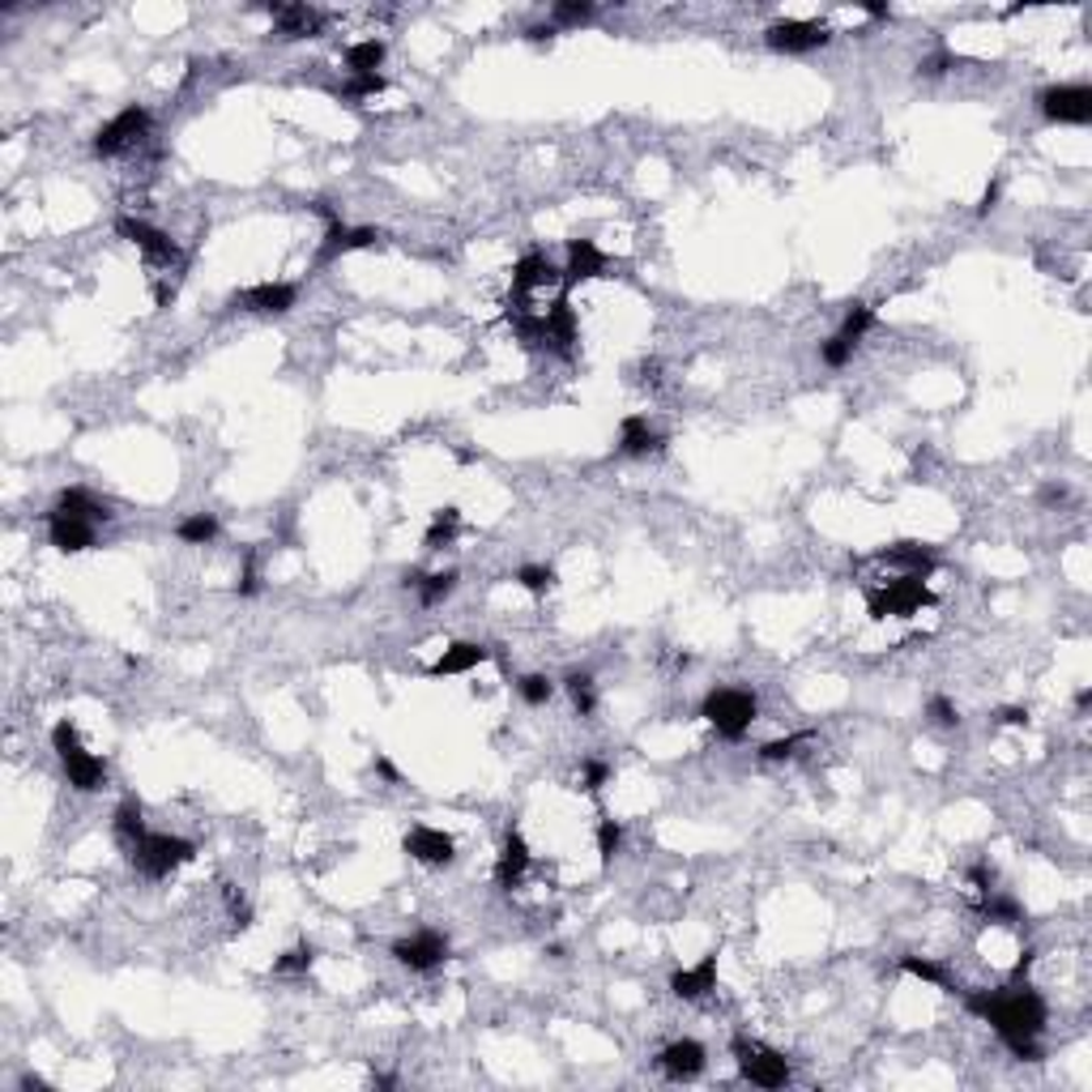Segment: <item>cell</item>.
I'll return each mask as SVG.
<instances>
[{
	"label": "cell",
	"instance_id": "cell-1",
	"mask_svg": "<svg viewBox=\"0 0 1092 1092\" xmlns=\"http://www.w3.org/2000/svg\"><path fill=\"white\" fill-rule=\"evenodd\" d=\"M965 1007L973 1016H982L1020 1062L1041 1058L1037 1037L1045 1033V1020H1050V1007H1045L1041 990H1033L1028 982H1016V986H1003V990H965Z\"/></svg>",
	"mask_w": 1092,
	"mask_h": 1092
},
{
	"label": "cell",
	"instance_id": "cell-2",
	"mask_svg": "<svg viewBox=\"0 0 1092 1092\" xmlns=\"http://www.w3.org/2000/svg\"><path fill=\"white\" fill-rule=\"evenodd\" d=\"M926 607H935V590L926 585V577H892V581H884L880 590L867 594V615H871V624H884V619H914V615H922Z\"/></svg>",
	"mask_w": 1092,
	"mask_h": 1092
},
{
	"label": "cell",
	"instance_id": "cell-3",
	"mask_svg": "<svg viewBox=\"0 0 1092 1092\" xmlns=\"http://www.w3.org/2000/svg\"><path fill=\"white\" fill-rule=\"evenodd\" d=\"M700 717H704L721 738L738 743V738L755 726L760 700H755V692H747V687H713V692L700 700Z\"/></svg>",
	"mask_w": 1092,
	"mask_h": 1092
},
{
	"label": "cell",
	"instance_id": "cell-4",
	"mask_svg": "<svg viewBox=\"0 0 1092 1092\" xmlns=\"http://www.w3.org/2000/svg\"><path fill=\"white\" fill-rule=\"evenodd\" d=\"M52 751L61 755V768H65V777H69V785L78 794H95V789L107 785V764L82 747L73 721H56L52 726Z\"/></svg>",
	"mask_w": 1092,
	"mask_h": 1092
},
{
	"label": "cell",
	"instance_id": "cell-5",
	"mask_svg": "<svg viewBox=\"0 0 1092 1092\" xmlns=\"http://www.w3.org/2000/svg\"><path fill=\"white\" fill-rule=\"evenodd\" d=\"M192 858H197V846H192L188 837H163V833H150V837H141V841L129 850L133 871L146 875V880H167L171 871L188 867Z\"/></svg>",
	"mask_w": 1092,
	"mask_h": 1092
},
{
	"label": "cell",
	"instance_id": "cell-6",
	"mask_svg": "<svg viewBox=\"0 0 1092 1092\" xmlns=\"http://www.w3.org/2000/svg\"><path fill=\"white\" fill-rule=\"evenodd\" d=\"M730 1054H734V1062H738V1075H743L747 1084H755V1088H785V1084L794 1079L789 1058H785L781 1050H768V1045H760V1041L734 1037V1041H730Z\"/></svg>",
	"mask_w": 1092,
	"mask_h": 1092
},
{
	"label": "cell",
	"instance_id": "cell-7",
	"mask_svg": "<svg viewBox=\"0 0 1092 1092\" xmlns=\"http://www.w3.org/2000/svg\"><path fill=\"white\" fill-rule=\"evenodd\" d=\"M150 124H154V116H150L141 103H129L120 116H112V120L95 133V141H90L95 158H120V154L137 150V146L150 137Z\"/></svg>",
	"mask_w": 1092,
	"mask_h": 1092
},
{
	"label": "cell",
	"instance_id": "cell-8",
	"mask_svg": "<svg viewBox=\"0 0 1092 1092\" xmlns=\"http://www.w3.org/2000/svg\"><path fill=\"white\" fill-rule=\"evenodd\" d=\"M116 235H120V239H129V243H133V248L146 256V265H150V269H180V265H184V256H180V243H175L167 231L150 226L146 218L120 214V218H116Z\"/></svg>",
	"mask_w": 1092,
	"mask_h": 1092
},
{
	"label": "cell",
	"instance_id": "cell-9",
	"mask_svg": "<svg viewBox=\"0 0 1092 1092\" xmlns=\"http://www.w3.org/2000/svg\"><path fill=\"white\" fill-rule=\"evenodd\" d=\"M764 44L781 56H806V52H819V48L833 44V27L811 22V18H785V22H772L764 31Z\"/></svg>",
	"mask_w": 1092,
	"mask_h": 1092
},
{
	"label": "cell",
	"instance_id": "cell-10",
	"mask_svg": "<svg viewBox=\"0 0 1092 1092\" xmlns=\"http://www.w3.org/2000/svg\"><path fill=\"white\" fill-rule=\"evenodd\" d=\"M295 304H300L295 283H256V287H243L226 300L231 312H252V317H287Z\"/></svg>",
	"mask_w": 1092,
	"mask_h": 1092
},
{
	"label": "cell",
	"instance_id": "cell-11",
	"mask_svg": "<svg viewBox=\"0 0 1092 1092\" xmlns=\"http://www.w3.org/2000/svg\"><path fill=\"white\" fill-rule=\"evenodd\" d=\"M1037 107L1050 124H1088L1092 120V90L1079 86V82H1067V86H1045L1037 95Z\"/></svg>",
	"mask_w": 1092,
	"mask_h": 1092
},
{
	"label": "cell",
	"instance_id": "cell-12",
	"mask_svg": "<svg viewBox=\"0 0 1092 1092\" xmlns=\"http://www.w3.org/2000/svg\"><path fill=\"white\" fill-rule=\"evenodd\" d=\"M577 342H581L577 312H573L568 295H560L551 308L542 312V351L556 355V359H573V355H577Z\"/></svg>",
	"mask_w": 1092,
	"mask_h": 1092
},
{
	"label": "cell",
	"instance_id": "cell-13",
	"mask_svg": "<svg viewBox=\"0 0 1092 1092\" xmlns=\"http://www.w3.org/2000/svg\"><path fill=\"white\" fill-rule=\"evenodd\" d=\"M48 542L56 546L61 556H82V551H90V546L99 542V525L52 504L48 508Z\"/></svg>",
	"mask_w": 1092,
	"mask_h": 1092
},
{
	"label": "cell",
	"instance_id": "cell-14",
	"mask_svg": "<svg viewBox=\"0 0 1092 1092\" xmlns=\"http://www.w3.org/2000/svg\"><path fill=\"white\" fill-rule=\"evenodd\" d=\"M376 243H385V235H380L376 226H346V222H334V226H325V235H321V248H317L312 269H325V265H334V260H342V256H351V252L376 248Z\"/></svg>",
	"mask_w": 1092,
	"mask_h": 1092
},
{
	"label": "cell",
	"instance_id": "cell-15",
	"mask_svg": "<svg viewBox=\"0 0 1092 1092\" xmlns=\"http://www.w3.org/2000/svg\"><path fill=\"white\" fill-rule=\"evenodd\" d=\"M448 952H453V948H448V939H444L440 931H419V935L393 943V960L406 965L410 973H431V969H440V965L448 960Z\"/></svg>",
	"mask_w": 1092,
	"mask_h": 1092
},
{
	"label": "cell",
	"instance_id": "cell-16",
	"mask_svg": "<svg viewBox=\"0 0 1092 1092\" xmlns=\"http://www.w3.org/2000/svg\"><path fill=\"white\" fill-rule=\"evenodd\" d=\"M402 850L423 863V867H448L457 858V841L444 833V829H431V824H414L406 837H402Z\"/></svg>",
	"mask_w": 1092,
	"mask_h": 1092
},
{
	"label": "cell",
	"instance_id": "cell-17",
	"mask_svg": "<svg viewBox=\"0 0 1092 1092\" xmlns=\"http://www.w3.org/2000/svg\"><path fill=\"white\" fill-rule=\"evenodd\" d=\"M265 14L273 18V35L295 44V39H317L325 31V14L308 10V5H265Z\"/></svg>",
	"mask_w": 1092,
	"mask_h": 1092
},
{
	"label": "cell",
	"instance_id": "cell-18",
	"mask_svg": "<svg viewBox=\"0 0 1092 1092\" xmlns=\"http://www.w3.org/2000/svg\"><path fill=\"white\" fill-rule=\"evenodd\" d=\"M546 287H564V269H556L546 256L529 252L512 265V300H529L533 291H546Z\"/></svg>",
	"mask_w": 1092,
	"mask_h": 1092
},
{
	"label": "cell",
	"instance_id": "cell-19",
	"mask_svg": "<svg viewBox=\"0 0 1092 1092\" xmlns=\"http://www.w3.org/2000/svg\"><path fill=\"white\" fill-rule=\"evenodd\" d=\"M875 564L897 568V577H931L939 568V556L922 542H892L884 551H875Z\"/></svg>",
	"mask_w": 1092,
	"mask_h": 1092
},
{
	"label": "cell",
	"instance_id": "cell-20",
	"mask_svg": "<svg viewBox=\"0 0 1092 1092\" xmlns=\"http://www.w3.org/2000/svg\"><path fill=\"white\" fill-rule=\"evenodd\" d=\"M658 1067H662V1075H670V1079H696L704 1067H709V1050L696 1041V1037H679V1041H670L662 1054H658Z\"/></svg>",
	"mask_w": 1092,
	"mask_h": 1092
},
{
	"label": "cell",
	"instance_id": "cell-21",
	"mask_svg": "<svg viewBox=\"0 0 1092 1092\" xmlns=\"http://www.w3.org/2000/svg\"><path fill=\"white\" fill-rule=\"evenodd\" d=\"M611 256L594 243V239H568V269H564V291L590 278H607Z\"/></svg>",
	"mask_w": 1092,
	"mask_h": 1092
},
{
	"label": "cell",
	"instance_id": "cell-22",
	"mask_svg": "<svg viewBox=\"0 0 1092 1092\" xmlns=\"http://www.w3.org/2000/svg\"><path fill=\"white\" fill-rule=\"evenodd\" d=\"M713 990H717V952H704L700 965L670 973V994L683 999V1003H696V999H704Z\"/></svg>",
	"mask_w": 1092,
	"mask_h": 1092
},
{
	"label": "cell",
	"instance_id": "cell-23",
	"mask_svg": "<svg viewBox=\"0 0 1092 1092\" xmlns=\"http://www.w3.org/2000/svg\"><path fill=\"white\" fill-rule=\"evenodd\" d=\"M529 863H533V854H529L525 837H521L516 829H508V833H504V846H499V858H495V884H499L504 892H512V888L525 880Z\"/></svg>",
	"mask_w": 1092,
	"mask_h": 1092
},
{
	"label": "cell",
	"instance_id": "cell-24",
	"mask_svg": "<svg viewBox=\"0 0 1092 1092\" xmlns=\"http://www.w3.org/2000/svg\"><path fill=\"white\" fill-rule=\"evenodd\" d=\"M662 448H666V436L653 431L645 414H628V419L619 423V453H624V457H653V453H662Z\"/></svg>",
	"mask_w": 1092,
	"mask_h": 1092
},
{
	"label": "cell",
	"instance_id": "cell-25",
	"mask_svg": "<svg viewBox=\"0 0 1092 1092\" xmlns=\"http://www.w3.org/2000/svg\"><path fill=\"white\" fill-rule=\"evenodd\" d=\"M491 658V649L487 645H474V641H457V645H448L431 666H427V675L431 679H448V675H465V670H474V666H482Z\"/></svg>",
	"mask_w": 1092,
	"mask_h": 1092
},
{
	"label": "cell",
	"instance_id": "cell-26",
	"mask_svg": "<svg viewBox=\"0 0 1092 1092\" xmlns=\"http://www.w3.org/2000/svg\"><path fill=\"white\" fill-rule=\"evenodd\" d=\"M112 833H116V841H120L124 854H129L141 837H150V829H146V806H141L137 798H124V802L112 811Z\"/></svg>",
	"mask_w": 1092,
	"mask_h": 1092
},
{
	"label": "cell",
	"instance_id": "cell-27",
	"mask_svg": "<svg viewBox=\"0 0 1092 1092\" xmlns=\"http://www.w3.org/2000/svg\"><path fill=\"white\" fill-rule=\"evenodd\" d=\"M457 581H461V577H457V568H444V573H427V577H423V573H406V581H402V585H406V590H414L423 607H440V602L457 590Z\"/></svg>",
	"mask_w": 1092,
	"mask_h": 1092
},
{
	"label": "cell",
	"instance_id": "cell-28",
	"mask_svg": "<svg viewBox=\"0 0 1092 1092\" xmlns=\"http://www.w3.org/2000/svg\"><path fill=\"white\" fill-rule=\"evenodd\" d=\"M56 508H65V512H73V516H86V521H95V525L112 521V508L99 504L86 487H65V491L56 495Z\"/></svg>",
	"mask_w": 1092,
	"mask_h": 1092
},
{
	"label": "cell",
	"instance_id": "cell-29",
	"mask_svg": "<svg viewBox=\"0 0 1092 1092\" xmlns=\"http://www.w3.org/2000/svg\"><path fill=\"white\" fill-rule=\"evenodd\" d=\"M175 538L188 546H209L218 538V516L214 512H188L175 521Z\"/></svg>",
	"mask_w": 1092,
	"mask_h": 1092
},
{
	"label": "cell",
	"instance_id": "cell-30",
	"mask_svg": "<svg viewBox=\"0 0 1092 1092\" xmlns=\"http://www.w3.org/2000/svg\"><path fill=\"white\" fill-rule=\"evenodd\" d=\"M977 909H982V918H986L990 926H1020V922H1024L1020 901H1011V897H1007V892H999V888H994V892H986Z\"/></svg>",
	"mask_w": 1092,
	"mask_h": 1092
},
{
	"label": "cell",
	"instance_id": "cell-31",
	"mask_svg": "<svg viewBox=\"0 0 1092 1092\" xmlns=\"http://www.w3.org/2000/svg\"><path fill=\"white\" fill-rule=\"evenodd\" d=\"M901 973H909V977H918V982H931V986H939V990H948V994L960 990L956 977H952L939 960H926V956H901Z\"/></svg>",
	"mask_w": 1092,
	"mask_h": 1092
},
{
	"label": "cell",
	"instance_id": "cell-32",
	"mask_svg": "<svg viewBox=\"0 0 1092 1092\" xmlns=\"http://www.w3.org/2000/svg\"><path fill=\"white\" fill-rule=\"evenodd\" d=\"M457 529H461V512L448 504V508H436V516H431V525H427V533H423V546L427 551H444V546L457 538Z\"/></svg>",
	"mask_w": 1092,
	"mask_h": 1092
},
{
	"label": "cell",
	"instance_id": "cell-33",
	"mask_svg": "<svg viewBox=\"0 0 1092 1092\" xmlns=\"http://www.w3.org/2000/svg\"><path fill=\"white\" fill-rule=\"evenodd\" d=\"M385 56H389L385 39H359V44L346 48V69L351 73H380Z\"/></svg>",
	"mask_w": 1092,
	"mask_h": 1092
},
{
	"label": "cell",
	"instance_id": "cell-34",
	"mask_svg": "<svg viewBox=\"0 0 1092 1092\" xmlns=\"http://www.w3.org/2000/svg\"><path fill=\"white\" fill-rule=\"evenodd\" d=\"M564 687H568V696H573V709H577V717H594V709H598L594 675H585V670H573V675L564 679Z\"/></svg>",
	"mask_w": 1092,
	"mask_h": 1092
},
{
	"label": "cell",
	"instance_id": "cell-35",
	"mask_svg": "<svg viewBox=\"0 0 1092 1092\" xmlns=\"http://www.w3.org/2000/svg\"><path fill=\"white\" fill-rule=\"evenodd\" d=\"M871 325H875V308H871V304H850V308H846V321H841V329H837V338H846L850 346H858Z\"/></svg>",
	"mask_w": 1092,
	"mask_h": 1092
},
{
	"label": "cell",
	"instance_id": "cell-36",
	"mask_svg": "<svg viewBox=\"0 0 1092 1092\" xmlns=\"http://www.w3.org/2000/svg\"><path fill=\"white\" fill-rule=\"evenodd\" d=\"M619 850H624V824L611 815H602L598 819V858H602V867H611L619 858Z\"/></svg>",
	"mask_w": 1092,
	"mask_h": 1092
},
{
	"label": "cell",
	"instance_id": "cell-37",
	"mask_svg": "<svg viewBox=\"0 0 1092 1092\" xmlns=\"http://www.w3.org/2000/svg\"><path fill=\"white\" fill-rule=\"evenodd\" d=\"M811 738H815L811 730H798V734H785V738L764 743L755 755H760L764 764H781V760H794V755H798V747H802V743H811Z\"/></svg>",
	"mask_w": 1092,
	"mask_h": 1092
},
{
	"label": "cell",
	"instance_id": "cell-38",
	"mask_svg": "<svg viewBox=\"0 0 1092 1092\" xmlns=\"http://www.w3.org/2000/svg\"><path fill=\"white\" fill-rule=\"evenodd\" d=\"M598 14V5L594 0H560V5L551 10V27L560 31V27H581V22H590Z\"/></svg>",
	"mask_w": 1092,
	"mask_h": 1092
},
{
	"label": "cell",
	"instance_id": "cell-39",
	"mask_svg": "<svg viewBox=\"0 0 1092 1092\" xmlns=\"http://www.w3.org/2000/svg\"><path fill=\"white\" fill-rule=\"evenodd\" d=\"M312 965H317V948H312V943H295L291 952H283L278 960H273V973L291 977V973H308Z\"/></svg>",
	"mask_w": 1092,
	"mask_h": 1092
},
{
	"label": "cell",
	"instance_id": "cell-40",
	"mask_svg": "<svg viewBox=\"0 0 1092 1092\" xmlns=\"http://www.w3.org/2000/svg\"><path fill=\"white\" fill-rule=\"evenodd\" d=\"M556 568H542V564H525L521 573H516V585L521 590H529V594H551L556 590Z\"/></svg>",
	"mask_w": 1092,
	"mask_h": 1092
},
{
	"label": "cell",
	"instance_id": "cell-41",
	"mask_svg": "<svg viewBox=\"0 0 1092 1092\" xmlns=\"http://www.w3.org/2000/svg\"><path fill=\"white\" fill-rule=\"evenodd\" d=\"M385 90V78L380 73H351V82L342 86V99L346 103H359V99H376Z\"/></svg>",
	"mask_w": 1092,
	"mask_h": 1092
},
{
	"label": "cell",
	"instance_id": "cell-42",
	"mask_svg": "<svg viewBox=\"0 0 1092 1092\" xmlns=\"http://www.w3.org/2000/svg\"><path fill=\"white\" fill-rule=\"evenodd\" d=\"M516 696H521L525 704H533V709H538V704H546V700L556 696V683L546 679V675H525V679L516 683Z\"/></svg>",
	"mask_w": 1092,
	"mask_h": 1092
},
{
	"label": "cell",
	"instance_id": "cell-43",
	"mask_svg": "<svg viewBox=\"0 0 1092 1092\" xmlns=\"http://www.w3.org/2000/svg\"><path fill=\"white\" fill-rule=\"evenodd\" d=\"M854 351H858V346H850L846 338L833 334L829 342H819V363H824V368H846V363L854 359Z\"/></svg>",
	"mask_w": 1092,
	"mask_h": 1092
},
{
	"label": "cell",
	"instance_id": "cell-44",
	"mask_svg": "<svg viewBox=\"0 0 1092 1092\" xmlns=\"http://www.w3.org/2000/svg\"><path fill=\"white\" fill-rule=\"evenodd\" d=\"M926 717H931L935 726H943V730H956V726H960V713H956V704H952L948 696H931V700H926Z\"/></svg>",
	"mask_w": 1092,
	"mask_h": 1092
},
{
	"label": "cell",
	"instance_id": "cell-45",
	"mask_svg": "<svg viewBox=\"0 0 1092 1092\" xmlns=\"http://www.w3.org/2000/svg\"><path fill=\"white\" fill-rule=\"evenodd\" d=\"M607 781H611V764H607V760H585V764H581V789L598 794Z\"/></svg>",
	"mask_w": 1092,
	"mask_h": 1092
},
{
	"label": "cell",
	"instance_id": "cell-46",
	"mask_svg": "<svg viewBox=\"0 0 1092 1092\" xmlns=\"http://www.w3.org/2000/svg\"><path fill=\"white\" fill-rule=\"evenodd\" d=\"M235 594H239V598H256V594H260V573H256L252 551L243 556V573H239V581H235Z\"/></svg>",
	"mask_w": 1092,
	"mask_h": 1092
},
{
	"label": "cell",
	"instance_id": "cell-47",
	"mask_svg": "<svg viewBox=\"0 0 1092 1092\" xmlns=\"http://www.w3.org/2000/svg\"><path fill=\"white\" fill-rule=\"evenodd\" d=\"M994 721L999 726H1028V709L1024 704H1007V709L994 713Z\"/></svg>",
	"mask_w": 1092,
	"mask_h": 1092
},
{
	"label": "cell",
	"instance_id": "cell-48",
	"mask_svg": "<svg viewBox=\"0 0 1092 1092\" xmlns=\"http://www.w3.org/2000/svg\"><path fill=\"white\" fill-rule=\"evenodd\" d=\"M999 197H1003V184H999V180H990V184H986V192H982V201H977V218H986V214L999 205Z\"/></svg>",
	"mask_w": 1092,
	"mask_h": 1092
},
{
	"label": "cell",
	"instance_id": "cell-49",
	"mask_svg": "<svg viewBox=\"0 0 1092 1092\" xmlns=\"http://www.w3.org/2000/svg\"><path fill=\"white\" fill-rule=\"evenodd\" d=\"M1033 965H1037V948H1024V952H1020V960H1016V969H1011V977H1016V982H1024V977L1033 973Z\"/></svg>",
	"mask_w": 1092,
	"mask_h": 1092
},
{
	"label": "cell",
	"instance_id": "cell-50",
	"mask_svg": "<svg viewBox=\"0 0 1092 1092\" xmlns=\"http://www.w3.org/2000/svg\"><path fill=\"white\" fill-rule=\"evenodd\" d=\"M525 39H529V44H551V39H556V27H551V22H546V27H529Z\"/></svg>",
	"mask_w": 1092,
	"mask_h": 1092
},
{
	"label": "cell",
	"instance_id": "cell-51",
	"mask_svg": "<svg viewBox=\"0 0 1092 1092\" xmlns=\"http://www.w3.org/2000/svg\"><path fill=\"white\" fill-rule=\"evenodd\" d=\"M858 10H863L867 18H880V22H884V18H892V10H888V5H880V0H863Z\"/></svg>",
	"mask_w": 1092,
	"mask_h": 1092
},
{
	"label": "cell",
	"instance_id": "cell-52",
	"mask_svg": "<svg viewBox=\"0 0 1092 1092\" xmlns=\"http://www.w3.org/2000/svg\"><path fill=\"white\" fill-rule=\"evenodd\" d=\"M376 772H380V777H389V781H402V777H397V768H393V764H389L385 755L376 760Z\"/></svg>",
	"mask_w": 1092,
	"mask_h": 1092
},
{
	"label": "cell",
	"instance_id": "cell-53",
	"mask_svg": "<svg viewBox=\"0 0 1092 1092\" xmlns=\"http://www.w3.org/2000/svg\"><path fill=\"white\" fill-rule=\"evenodd\" d=\"M1062 495H1067V491H1062V487H1045V491H1041V504H1058V499H1062Z\"/></svg>",
	"mask_w": 1092,
	"mask_h": 1092
}]
</instances>
